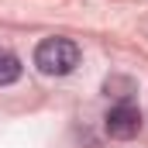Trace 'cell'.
<instances>
[{
  "mask_svg": "<svg viewBox=\"0 0 148 148\" xmlns=\"http://www.w3.org/2000/svg\"><path fill=\"white\" fill-rule=\"evenodd\" d=\"M21 79V59L10 48H0V86H10Z\"/></svg>",
  "mask_w": 148,
  "mask_h": 148,
  "instance_id": "cell-3",
  "label": "cell"
},
{
  "mask_svg": "<svg viewBox=\"0 0 148 148\" xmlns=\"http://www.w3.org/2000/svg\"><path fill=\"white\" fill-rule=\"evenodd\" d=\"M103 124H107V134H110V138L127 141V138H134V134H138V127H141V114H138V107H134L131 100H121L117 107L107 110Z\"/></svg>",
  "mask_w": 148,
  "mask_h": 148,
  "instance_id": "cell-2",
  "label": "cell"
},
{
  "mask_svg": "<svg viewBox=\"0 0 148 148\" xmlns=\"http://www.w3.org/2000/svg\"><path fill=\"white\" fill-rule=\"evenodd\" d=\"M35 66L45 76H69L79 66V45L73 38H45L35 48Z\"/></svg>",
  "mask_w": 148,
  "mask_h": 148,
  "instance_id": "cell-1",
  "label": "cell"
}]
</instances>
